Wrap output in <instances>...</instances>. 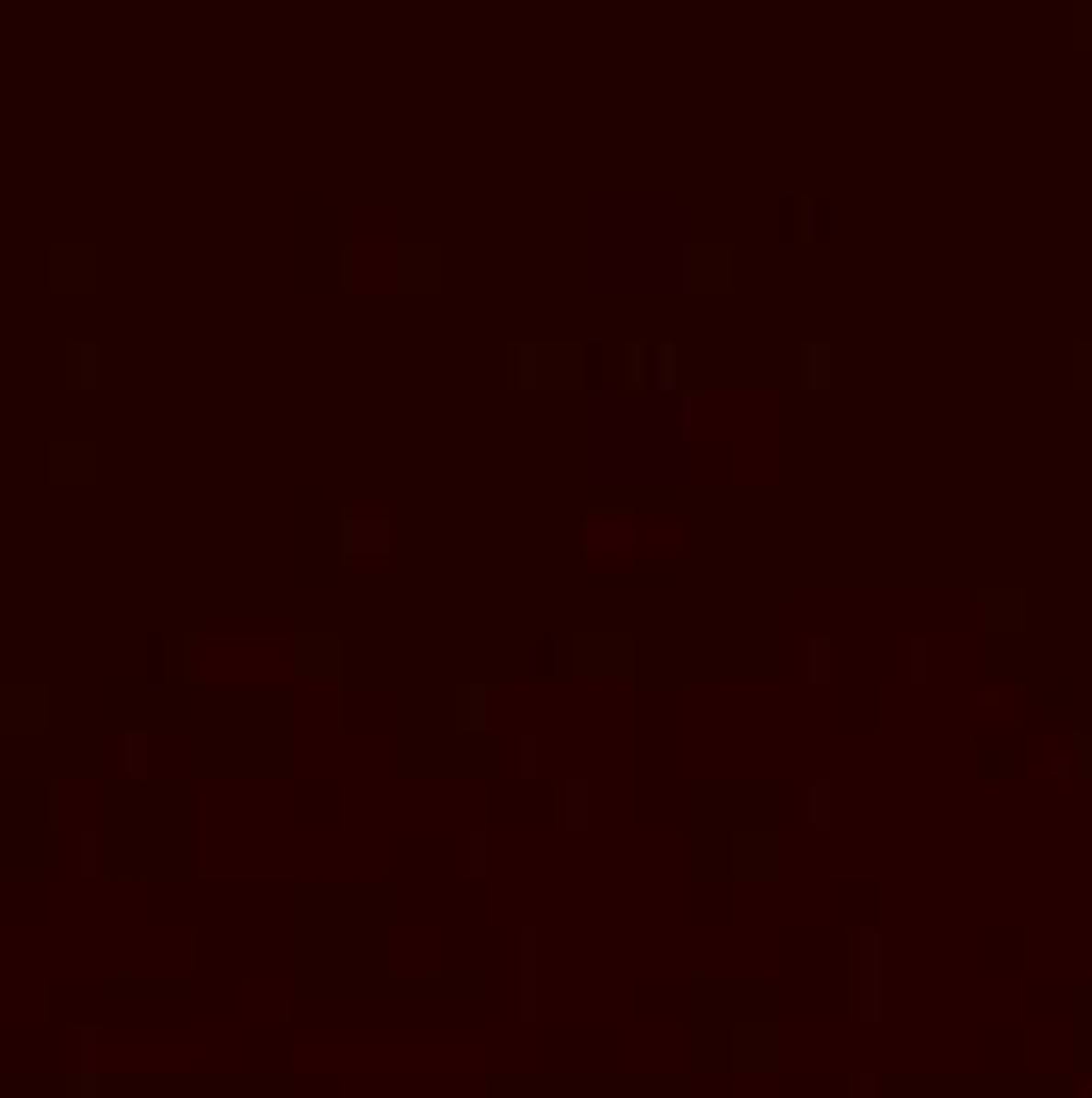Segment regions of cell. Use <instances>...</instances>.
<instances>
[{"label": "cell", "mask_w": 1092, "mask_h": 1098, "mask_svg": "<svg viewBox=\"0 0 1092 1098\" xmlns=\"http://www.w3.org/2000/svg\"><path fill=\"white\" fill-rule=\"evenodd\" d=\"M824 360H830V348H824V342H805V385L812 391L824 385Z\"/></svg>", "instance_id": "obj_1"}, {"label": "cell", "mask_w": 1092, "mask_h": 1098, "mask_svg": "<svg viewBox=\"0 0 1092 1098\" xmlns=\"http://www.w3.org/2000/svg\"><path fill=\"white\" fill-rule=\"evenodd\" d=\"M73 385H92V342H80V348H73Z\"/></svg>", "instance_id": "obj_2"}]
</instances>
